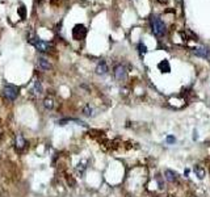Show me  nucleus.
Returning <instances> with one entry per match:
<instances>
[{
	"mask_svg": "<svg viewBox=\"0 0 210 197\" xmlns=\"http://www.w3.org/2000/svg\"><path fill=\"white\" fill-rule=\"evenodd\" d=\"M150 25H151L152 33H154L156 37H163L165 34V32H167V27H165V24L163 22L162 18L158 17V16H152L151 17Z\"/></svg>",
	"mask_w": 210,
	"mask_h": 197,
	"instance_id": "1",
	"label": "nucleus"
},
{
	"mask_svg": "<svg viewBox=\"0 0 210 197\" xmlns=\"http://www.w3.org/2000/svg\"><path fill=\"white\" fill-rule=\"evenodd\" d=\"M29 42L38 50V52H41V53H47L49 50H50V43L42 41V40H38V38L30 37L29 38Z\"/></svg>",
	"mask_w": 210,
	"mask_h": 197,
	"instance_id": "2",
	"label": "nucleus"
},
{
	"mask_svg": "<svg viewBox=\"0 0 210 197\" xmlns=\"http://www.w3.org/2000/svg\"><path fill=\"white\" fill-rule=\"evenodd\" d=\"M3 92H4V96L7 97L8 100H11V101H15L17 99V96H18V88L15 87V86H12V84H5Z\"/></svg>",
	"mask_w": 210,
	"mask_h": 197,
	"instance_id": "3",
	"label": "nucleus"
},
{
	"mask_svg": "<svg viewBox=\"0 0 210 197\" xmlns=\"http://www.w3.org/2000/svg\"><path fill=\"white\" fill-rule=\"evenodd\" d=\"M87 36V29L85 27L83 24H76L74 29H72V37H74V40L76 41H80L83 40V38H85Z\"/></svg>",
	"mask_w": 210,
	"mask_h": 197,
	"instance_id": "4",
	"label": "nucleus"
},
{
	"mask_svg": "<svg viewBox=\"0 0 210 197\" xmlns=\"http://www.w3.org/2000/svg\"><path fill=\"white\" fill-rule=\"evenodd\" d=\"M126 75H128V71H126V67L122 66V65H118L114 67V78L117 80L122 81L126 79Z\"/></svg>",
	"mask_w": 210,
	"mask_h": 197,
	"instance_id": "5",
	"label": "nucleus"
},
{
	"mask_svg": "<svg viewBox=\"0 0 210 197\" xmlns=\"http://www.w3.org/2000/svg\"><path fill=\"white\" fill-rule=\"evenodd\" d=\"M193 53H194L197 57H200V58H209L210 50H209V47H206V46H198V47H194V49H193Z\"/></svg>",
	"mask_w": 210,
	"mask_h": 197,
	"instance_id": "6",
	"label": "nucleus"
},
{
	"mask_svg": "<svg viewBox=\"0 0 210 197\" xmlns=\"http://www.w3.org/2000/svg\"><path fill=\"white\" fill-rule=\"evenodd\" d=\"M108 72V65L105 61H100L96 66V74L97 75H105Z\"/></svg>",
	"mask_w": 210,
	"mask_h": 197,
	"instance_id": "7",
	"label": "nucleus"
},
{
	"mask_svg": "<svg viewBox=\"0 0 210 197\" xmlns=\"http://www.w3.org/2000/svg\"><path fill=\"white\" fill-rule=\"evenodd\" d=\"M38 66H40L43 71H47V70L51 67L50 66V62L46 58H43V57H38Z\"/></svg>",
	"mask_w": 210,
	"mask_h": 197,
	"instance_id": "8",
	"label": "nucleus"
},
{
	"mask_svg": "<svg viewBox=\"0 0 210 197\" xmlns=\"http://www.w3.org/2000/svg\"><path fill=\"white\" fill-rule=\"evenodd\" d=\"M164 176H165V180H168L169 183H175L177 180L176 172H173V171H171V170H165Z\"/></svg>",
	"mask_w": 210,
	"mask_h": 197,
	"instance_id": "9",
	"label": "nucleus"
},
{
	"mask_svg": "<svg viewBox=\"0 0 210 197\" xmlns=\"http://www.w3.org/2000/svg\"><path fill=\"white\" fill-rule=\"evenodd\" d=\"M25 145H27V142H25V139L21 134H17L16 137V149L17 150H22L25 147Z\"/></svg>",
	"mask_w": 210,
	"mask_h": 197,
	"instance_id": "10",
	"label": "nucleus"
},
{
	"mask_svg": "<svg viewBox=\"0 0 210 197\" xmlns=\"http://www.w3.org/2000/svg\"><path fill=\"white\" fill-rule=\"evenodd\" d=\"M158 68L162 72H169L171 71V67H169V63H168V61H162L158 65Z\"/></svg>",
	"mask_w": 210,
	"mask_h": 197,
	"instance_id": "11",
	"label": "nucleus"
},
{
	"mask_svg": "<svg viewBox=\"0 0 210 197\" xmlns=\"http://www.w3.org/2000/svg\"><path fill=\"white\" fill-rule=\"evenodd\" d=\"M43 106H45V109L51 111L54 108V100L51 97H46L45 100H43Z\"/></svg>",
	"mask_w": 210,
	"mask_h": 197,
	"instance_id": "12",
	"label": "nucleus"
},
{
	"mask_svg": "<svg viewBox=\"0 0 210 197\" xmlns=\"http://www.w3.org/2000/svg\"><path fill=\"white\" fill-rule=\"evenodd\" d=\"M194 174H196V176L198 177V179H203L205 177V170H203L202 167H200V166H196L194 167Z\"/></svg>",
	"mask_w": 210,
	"mask_h": 197,
	"instance_id": "13",
	"label": "nucleus"
},
{
	"mask_svg": "<svg viewBox=\"0 0 210 197\" xmlns=\"http://www.w3.org/2000/svg\"><path fill=\"white\" fill-rule=\"evenodd\" d=\"M34 92H36V95H38V96L43 93V87H42L40 80H36L34 81Z\"/></svg>",
	"mask_w": 210,
	"mask_h": 197,
	"instance_id": "14",
	"label": "nucleus"
},
{
	"mask_svg": "<svg viewBox=\"0 0 210 197\" xmlns=\"http://www.w3.org/2000/svg\"><path fill=\"white\" fill-rule=\"evenodd\" d=\"M92 112H93V109H92V106L90 104H87L84 108H83V114L87 116V117H91L92 116Z\"/></svg>",
	"mask_w": 210,
	"mask_h": 197,
	"instance_id": "15",
	"label": "nucleus"
},
{
	"mask_svg": "<svg viewBox=\"0 0 210 197\" xmlns=\"http://www.w3.org/2000/svg\"><path fill=\"white\" fill-rule=\"evenodd\" d=\"M85 168H87L85 162H80V163L78 164V167H76V171H78V174L83 175V174H84V171H85Z\"/></svg>",
	"mask_w": 210,
	"mask_h": 197,
	"instance_id": "16",
	"label": "nucleus"
},
{
	"mask_svg": "<svg viewBox=\"0 0 210 197\" xmlns=\"http://www.w3.org/2000/svg\"><path fill=\"white\" fill-rule=\"evenodd\" d=\"M138 50H139V54H141V55L147 53V47H146V45H144L143 42H139L138 43Z\"/></svg>",
	"mask_w": 210,
	"mask_h": 197,
	"instance_id": "17",
	"label": "nucleus"
},
{
	"mask_svg": "<svg viewBox=\"0 0 210 197\" xmlns=\"http://www.w3.org/2000/svg\"><path fill=\"white\" fill-rule=\"evenodd\" d=\"M17 12H18V15L21 16V18H25V17H27V8H25L24 5H21V7L17 9Z\"/></svg>",
	"mask_w": 210,
	"mask_h": 197,
	"instance_id": "18",
	"label": "nucleus"
},
{
	"mask_svg": "<svg viewBox=\"0 0 210 197\" xmlns=\"http://www.w3.org/2000/svg\"><path fill=\"white\" fill-rule=\"evenodd\" d=\"M175 137H172V135H168L167 137V143H169V145H172V143H175Z\"/></svg>",
	"mask_w": 210,
	"mask_h": 197,
	"instance_id": "19",
	"label": "nucleus"
},
{
	"mask_svg": "<svg viewBox=\"0 0 210 197\" xmlns=\"http://www.w3.org/2000/svg\"><path fill=\"white\" fill-rule=\"evenodd\" d=\"M158 181H159V185H160V188H163L164 187V184H163V180H162V177L158 175Z\"/></svg>",
	"mask_w": 210,
	"mask_h": 197,
	"instance_id": "20",
	"label": "nucleus"
}]
</instances>
